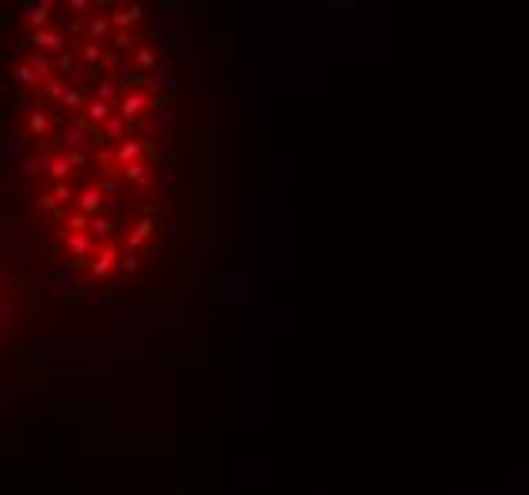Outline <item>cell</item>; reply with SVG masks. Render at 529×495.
I'll use <instances>...</instances> for the list:
<instances>
[{
    "mask_svg": "<svg viewBox=\"0 0 529 495\" xmlns=\"http://www.w3.org/2000/svg\"><path fill=\"white\" fill-rule=\"evenodd\" d=\"M0 65V149L50 259L118 282L152 256L179 168V69L137 8L46 4Z\"/></svg>",
    "mask_w": 529,
    "mask_h": 495,
    "instance_id": "obj_1",
    "label": "cell"
},
{
    "mask_svg": "<svg viewBox=\"0 0 529 495\" xmlns=\"http://www.w3.org/2000/svg\"><path fill=\"white\" fill-rule=\"evenodd\" d=\"M23 321H27V282L12 274V259L0 251V385L12 373V362L23 347Z\"/></svg>",
    "mask_w": 529,
    "mask_h": 495,
    "instance_id": "obj_2",
    "label": "cell"
}]
</instances>
